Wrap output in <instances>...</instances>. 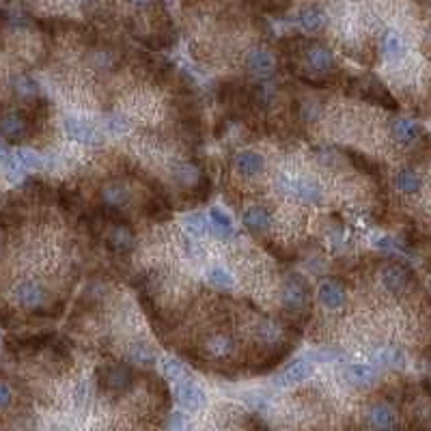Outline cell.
Segmentation results:
<instances>
[{"label":"cell","instance_id":"cell-23","mask_svg":"<svg viewBox=\"0 0 431 431\" xmlns=\"http://www.w3.org/2000/svg\"><path fill=\"white\" fill-rule=\"evenodd\" d=\"M419 125L414 121H408V119H397L393 121V136L397 142H401V145H410V142L417 140L419 136Z\"/></svg>","mask_w":431,"mask_h":431},{"label":"cell","instance_id":"cell-7","mask_svg":"<svg viewBox=\"0 0 431 431\" xmlns=\"http://www.w3.org/2000/svg\"><path fill=\"white\" fill-rule=\"evenodd\" d=\"M63 127H65L69 138H74L78 142H85V145H102V140H104L98 127L89 121L78 119V117H67L65 121H63Z\"/></svg>","mask_w":431,"mask_h":431},{"label":"cell","instance_id":"cell-36","mask_svg":"<svg viewBox=\"0 0 431 431\" xmlns=\"http://www.w3.org/2000/svg\"><path fill=\"white\" fill-rule=\"evenodd\" d=\"M93 67L95 69H113L115 67V56L108 50H98L93 54Z\"/></svg>","mask_w":431,"mask_h":431},{"label":"cell","instance_id":"cell-12","mask_svg":"<svg viewBox=\"0 0 431 431\" xmlns=\"http://www.w3.org/2000/svg\"><path fill=\"white\" fill-rule=\"evenodd\" d=\"M106 246L110 252L119 254V257H123V254L132 252L134 248V235L130 231V225H115L113 231L108 233L106 237Z\"/></svg>","mask_w":431,"mask_h":431},{"label":"cell","instance_id":"cell-20","mask_svg":"<svg viewBox=\"0 0 431 431\" xmlns=\"http://www.w3.org/2000/svg\"><path fill=\"white\" fill-rule=\"evenodd\" d=\"M298 22L300 26L307 30V33H319L324 26H326V13L322 7L317 5H307L305 9L300 11L298 15Z\"/></svg>","mask_w":431,"mask_h":431},{"label":"cell","instance_id":"cell-19","mask_svg":"<svg viewBox=\"0 0 431 431\" xmlns=\"http://www.w3.org/2000/svg\"><path fill=\"white\" fill-rule=\"evenodd\" d=\"M382 54L388 63H397L406 56V41L397 30H386L382 37Z\"/></svg>","mask_w":431,"mask_h":431},{"label":"cell","instance_id":"cell-32","mask_svg":"<svg viewBox=\"0 0 431 431\" xmlns=\"http://www.w3.org/2000/svg\"><path fill=\"white\" fill-rule=\"evenodd\" d=\"M162 369H164L166 377H168V379H173L175 384H177V382H181V379H186V377H188V371L184 369V364H181V362H177V360H173V358L162 360Z\"/></svg>","mask_w":431,"mask_h":431},{"label":"cell","instance_id":"cell-2","mask_svg":"<svg viewBox=\"0 0 431 431\" xmlns=\"http://www.w3.org/2000/svg\"><path fill=\"white\" fill-rule=\"evenodd\" d=\"M352 93H356L358 98H362L364 102H371V104H379L388 110H395L397 108V102L395 98L388 93V89L379 82V80L371 78V76H364V78H356L352 82Z\"/></svg>","mask_w":431,"mask_h":431},{"label":"cell","instance_id":"cell-3","mask_svg":"<svg viewBox=\"0 0 431 431\" xmlns=\"http://www.w3.org/2000/svg\"><path fill=\"white\" fill-rule=\"evenodd\" d=\"M300 45H302L300 52L305 54L307 65L315 74L328 78V74H332L334 69H337L332 52L328 50V45H324L322 41H305V39H300Z\"/></svg>","mask_w":431,"mask_h":431},{"label":"cell","instance_id":"cell-43","mask_svg":"<svg viewBox=\"0 0 431 431\" xmlns=\"http://www.w3.org/2000/svg\"><path fill=\"white\" fill-rule=\"evenodd\" d=\"M134 5H138V7H147V5H151L153 0H132Z\"/></svg>","mask_w":431,"mask_h":431},{"label":"cell","instance_id":"cell-22","mask_svg":"<svg viewBox=\"0 0 431 431\" xmlns=\"http://www.w3.org/2000/svg\"><path fill=\"white\" fill-rule=\"evenodd\" d=\"M102 199H104V205L123 210V205L127 203V199H130V192H127V188L121 181H110L102 190Z\"/></svg>","mask_w":431,"mask_h":431},{"label":"cell","instance_id":"cell-1","mask_svg":"<svg viewBox=\"0 0 431 431\" xmlns=\"http://www.w3.org/2000/svg\"><path fill=\"white\" fill-rule=\"evenodd\" d=\"M95 377H98V384L102 390L113 393V395H125L134 386V371L123 362L98 366Z\"/></svg>","mask_w":431,"mask_h":431},{"label":"cell","instance_id":"cell-21","mask_svg":"<svg viewBox=\"0 0 431 431\" xmlns=\"http://www.w3.org/2000/svg\"><path fill=\"white\" fill-rule=\"evenodd\" d=\"M395 186L401 195H417L419 190L423 188V179L414 168H404V170L397 173Z\"/></svg>","mask_w":431,"mask_h":431},{"label":"cell","instance_id":"cell-34","mask_svg":"<svg viewBox=\"0 0 431 431\" xmlns=\"http://www.w3.org/2000/svg\"><path fill=\"white\" fill-rule=\"evenodd\" d=\"M15 91H18L22 98H35V95L39 93V87L33 78L20 76V78H15Z\"/></svg>","mask_w":431,"mask_h":431},{"label":"cell","instance_id":"cell-40","mask_svg":"<svg viewBox=\"0 0 431 431\" xmlns=\"http://www.w3.org/2000/svg\"><path fill=\"white\" fill-rule=\"evenodd\" d=\"M0 164H3L11 175H15V159L9 153V149H7V145H5L3 140H0Z\"/></svg>","mask_w":431,"mask_h":431},{"label":"cell","instance_id":"cell-39","mask_svg":"<svg viewBox=\"0 0 431 431\" xmlns=\"http://www.w3.org/2000/svg\"><path fill=\"white\" fill-rule=\"evenodd\" d=\"M106 125H108V130L113 132V134H117V136H121V134H125L127 130H130V125H127V121H125L123 117H119V115L108 117Z\"/></svg>","mask_w":431,"mask_h":431},{"label":"cell","instance_id":"cell-15","mask_svg":"<svg viewBox=\"0 0 431 431\" xmlns=\"http://www.w3.org/2000/svg\"><path fill=\"white\" fill-rule=\"evenodd\" d=\"M233 166L239 175H244V177H254V175H259L263 170L265 157L257 151H239L233 157Z\"/></svg>","mask_w":431,"mask_h":431},{"label":"cell","instance_id":"cell-29","mask_svg":"<svg viewBox=\"0 0 431 431\" xmlns=\"http://www.w3.org/2000/svg\"><path fill=\"white\" fill-rule=\"evenodd\" d=\"M173 177L177 179L179 184L184 186H190V184H195L201 175H197V168L192 164H188V162H177L173 166Z\"/></svg>","mask_w":431,"mask_h":431},{"label":"cell","instance_id":"cell-4","mask_svg":"<svg viewBox=\"0 0 431 431\" xmlns=\"http://www.w3.org/2000/svg\"><path fill=\"white\" fill-rule=\"evenodd\" d=\"M311 300V287L300 274H291L283 285V305L287 311L300 313L309 307Z\"/></svg>","mask_w":431,"mask_h":431},{"label":"cell","instance_id":"cell-14","mask_svg":"<svg viewBox=\"0 0 431 431\" xmlns=\"http://www.w3.org/2000/svg\"><path fill=\"white\" fill-rule=\"evenodd\" d=\"M313 373V364L309 360H296L291 362L287 369L274 379V384L278 388H289L294 384H300V382H305L309 375Z\"/></svg>","mask_w":431,"mask_h":431},{"label":"cell","instance_id":"cell-35","mask_svg":"<svg viewBox=\"0 0 431 431\" xmlns=\"http://www.w3.org/2000/svg\"><path fill=\"white\" fill-rule=\"evenodd\" d=\"M257 337L265 343H272L278 339V326L274 322H269V319H265V322H261L257 326Z\"/></svg>","mask_w":431,"mask_h":431},{"label":"cell","instance_id":"cell-28","mask_svg":"<svg viewBox=\"0 0 431 431\" xmlns=\"http://www.w3.org/2000/svg\"><path fill=\"white\" fill-rule=\"evenodd\" d=\"M145 212H147V216H149L151 220H155V222H157V220H166V218H170V210H168L166 201H164V199H159V197H153V199L147 201Z\"/></svg>","mask_w":431,"mask_h":431},{"label":"cell","instance_id":"cell-5","mask_svg":"<svg viewBox=\"0 0 431 431\" xmlns=\"http://www.w3.org/2000/svg\"><path fill=\"white\" fill-rule=\"evenodd\" d=\"M278 186L283 190H287V192L296 195L302 203L307 205H322L324 203V188L319 186L315 179H291V177H283L278 181Z\"/></svg>","mask_w":431,"mask_h":431},{"label":"cell","instance_id":"cell-16","mask_svg":"<svg viewBox=\"0 0 431 431\" xmlns=\"http://www.w3.org/2000/svg\"><path fill=\"white\" fill-rule=\"evenodd\" d=\"M345 377L347 384L354 388H369L371 384H375V369L371 364H349L345 369Z\"/></svg>","mask_w":431,"mask_h":431},{"label":"cell","instance_id":"cell-11","mask_svg":"<svg viewBox=\"0 0 431 431\" xmlns=\"http://www.w3.org/2000/svg\"><path fill=\"white\" fill-rule=\"evenodd\" d=\"M28 125L30 119L24 113H5L0 115V134L11 138V140H20L28 134Z\"/></svg>","mask_w":431,"mask_h":431},{"label":"cell","instance_id":"cell-13","mask_svg":"<svg viewBox=\"0 0 431 431\" xmlns=\"http://www.w3.org/2000/svg\"><path fill=\"white\" fill-rule=\"evenodd\" d=\"M244 227L254 235L265 233L269 227H272V212L263 205H250L244 212Z\"/></svg>","mask_w":431,"mask_h":431},{"label":"cell","instance_id":"cell-38","mask_svg":"<svg viewBox=\"0 0 431 431\" xmlns=\"http://www.w3.org/2000/svg\"><path fill=\"white\" fill-rule=\"evenodd\" d=\"M349 159H352L354 166H356L358 170H362V173H366V175H377V173H375V170H377V164L371 162L369 157L358 155V153H352V155H349Z\"/></svg>","mask_w":431,"mask_h":431},{"label":"cell","instance_id":"cell-31","mask_svg":"<svg viewBox=\"0 0 431 431\" xmlns=\"http://www.w3.org/2000/svg\"><path fill=\"white\" fill-rule=\"evenodd\" d=\"M15 159L28 170H41L43 168V159L35 153V151H28V149H18L15 151Z\"/></svg>","mask_w":431,"mask_h":431},{"label":"cell","instance_id":"cell-33","mask_svg":"<svg viewBox=\"0 0 431 431\" xmlns=\"http://www.w3.org/2000/svg\"><path fill=\"white\" fill-rule=\"evenodd\" d=\"M186 229L190 235L195 237H203L207 233V218L203 214H190L186 220Z\"/></svg>","mask_w":431,"mask_h":431},{"label":"cell","instance_id":"cell-9","mask_svg":"<svg viewBox=\"0 0 431 431\" xmlns=\"http://www.w3.org/2000/svg\"><path fill=\"white\" fill-rule=\"evenodd\" d=\"M13 296L24 309H39L45 300V289L35 280H24L13 289Z\"/></svg>","mask_w":431,"mask_h":431},{"label":"cell","instance_id":"cell-18","mask_svg":"<svg viewBox=\"0 0 431 431\" xmlns=\"http://www.w3.org/2000/svg\"><path fill=\"white\" fill-rule=\"evenodd\" d=\"M319 302L330 309V311H337L345 305V289L334 280H326L319 287Z\"/></svg>","mask_w":431,"mask_h":431},{"label":"cell","instance_id":"cell-6","mask_svg":"<svg viewBox=\"0 0 431 431\" xmlns=\"http://www.w3.org/2000/svg\"><path fill=\"white\" fill-rule=\"evenodd\" d=\"M382 285L393 296H404L412 285V272L404 263H388L382 269Z\"/></svg>","mask_w":431,"mask_h":431},{"label":"cell","instance_id":"cell-42","mask_svg":"<svg viewBox=\"0 0 431 431\" xmlns=\"http://www.w3.org/2000/svg\"><path fill=\"white\" fill-rule=\"evenodd\" d=\"M170 425H173V427H184V419H181V414H179V412H175V417L170 419Z\"/></svg>","mask_w":431,"mask_h":431},{"label":"cell","instance_id":"cell-8","mask_svg":"<svg viewBox=\"0 0 431 431\" xmlns=\"http://www.w3.org/2000/svg\"><path fill=\"white\" fill-rule=\"evenodd\" d=\"M177 401L188 412H199L205 406V393L188 377L177 382Z\"/></svg>","mask_w":431,"mask_h":431},{"label":"cell","instance_id":"cell-25","mask_svg":"<svg viewBox=\"0 0 431 431\" xmlns=\"http://www.w3.org/2000/svg\"><path fill=\"white\" fill-rule=\"evenodd\" d=\"M210 218H212V229L218 233V237H231L233 235V222H231V218L222 212V210H218V207H212V212H210Z\"/></svg>","mask_w":431,"mask_h":431},{"label":"cell","instance_id":"cell-41","mask_svg":"<svg viewBox=\"0 0 431 431\" xmlns=\"http://www.w3.org/2000/svg\"><path fill=\"white\" fill-rule=\"evenodd\" d=\"M9 404H11V390L5 384H0V408H7Z\"/></svg>","mask_w":431,"mask_h":431},{"label":"cell","instance_id":"cell-27","mask_svg":"<svg viewBox=\"0 0 431 431\" xmlns=\"http://www.w3.org/2000/svg\"><path fill=\"white\" fill-rule=\"evenodd\" d=\"M207 352H210L214 358H227L233 352V341L227 337V334H218L210 343H207Z\"/></svg>","mask_w":431,"mask_h":431},{"label":"cell","instance_id":"cell-24","mask_svg":"<svg viewBox=\"0 0 431 431\" xmlns=\"http://www.w3.org/2000/svg\"><path fill=\"white\" fill-rule=\"evenodd\" d=\"M127 356L140 366H151L155 362V352L147 343H132L130 349H127Z\"/></svg>","mask_w":431,"mask_h":431},{"label":"cell","instance_id":"cell-17","mask_svg":"<svg viewBox=\"0 0 431 431\" xmlns=\"http://www.w3.org/2000/svg\"><path fill=\"white\" fill-rule=\"evenodd\" d=\"M366 421L375 429H393L397 427V412L388 404H375L366 412Z\"/></svg>","mask_w":431,"mask_h":431},{"label":"cell","instance_id":"cell-37","mask_svg":"<svg viewBox=\"0 0 431 431\" xmlns=\"http://www.w3.org/2000/svg\"><path fill=\"white\" fill-rule=\"evenodd\" d=\"M58 205L65 212H76V207L80 205V199H78L76 192H71V190H60V192H58Z\"/></svg>","mask_w":431,"mask_h":431},{"label":"cell","instance_id":"cell-30","mask_svg":"<svg viewBox=\"0 0 431 431\" xmlns=\"http://www.w3.org/2000/svg\"><path fill=\"white\" fill-rule=\"evenodd\" d=\"M207 280H210L212 287H216V289H231L233 287V276L227 272V269L222 267H212L210 272H207Z\"/></svg>","mask_w":431,"mask_h":431},{"label":"cell","instance_id":"cell-10","mask_svg":"<svg viewBox=\"0 0 431 431\" xmlns=\"http://www.w3.org/2000/svg\"><path fill=\"white\" fill-rule=\"evenodd\" d=\"M246 67H248L250 74H254L257 78H267V76L274 74L276 60L267 50H263V47H254V50H250L248 56H246Z\"/></svg>","mask_w":431,"mask_h":431},{"label":"cell","instance_id":"cell-26","mask_svg":"<svg viewBox=\"0 0 431 431\" xmlns=\"http://www.w3.org/2000/svg\"><path fill=\"white\" fill-rule=\"evenodd\" d=\"M373 360L382 366H401L404 354L395 347H379L373 352Z\"/></svg>","mask_w":431,"mask_h":431}]
</instances>
